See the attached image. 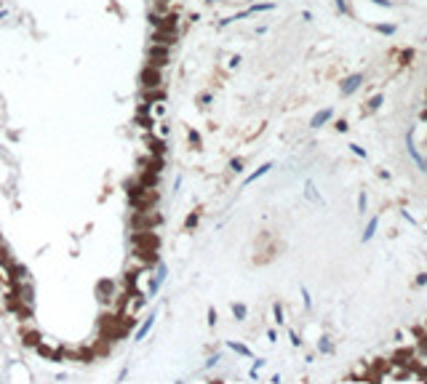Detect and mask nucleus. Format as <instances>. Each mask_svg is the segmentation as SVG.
I'll return each instance as SVG.
<instances>
[{
    "label": "nucleus",
    "instance_id": "10",
    "mask_svg": "<svg viewBox=\"0 0 427 384\" xmlns=\"http://www.w3.org/2000/svg\"><path fill=\"white\" fill-rule=\"evenodd\" d=\"M272 8H275V3H259V5H251L248 14H262V11H272Z\"/></svg>",
    "mask_w": 427,
    "mask_h": 384
},
{
    "label": "nucleus",
    "instance_id": "15",
    "mask_svg": "<svg viewBox=\"0 0 427 384\" xmlns=\"http://www.w3.org/2000/svg\"><path fill=\"white\" fill-rule=\"evenodd\" d=\"M376 29H379L382 35H393L398 27H395V24H376Z\"/></svg>",
    "mask_w": 427,
    "mask_h": 384
},
{
    "label": "nucleus",
    "instance_id": "16",
    "mask_svg": "<svg viewBox=\"0 0 427 384\" xmlns=\"http://www.w3.org/2000/svg\"><path fill=\"white\" fill-rule=\"evenodd\" d=\"M198 216H200V213H198V211H192V213H190V219H187V224H185V227H187V230H192L195 224H198Z\"/></svg>",
    "mask_w": 427,
    "mask_h": 384
},
{
    "label": "nucleus",
    "instance_id": "11",
    "mask_svg": "<svg viewBox=\"0 0 427 384\" xmlns=\"http://www.w3.org/2000/svg\"><path fill=\"white\" fill-rule=\"evenodd\" d=\"M0 264H5V267L14 264V261L8 259V248H5V243H3V240H0Z\"/></svg>",
    "mask_w": 427,
    "mask_h": 384
},
{
    "label": "nucleus",
    "instance_id": "25",
    "mask_svg": "<svg viewBox=\"0 0 427 384\" xmlns=\"http://www.w3.org/2000/svg\"><path fill=\"white\" fill-rule=\"evenodd\" d=\"M337 131H342V133L347 131V120H337Z\"/></svg>",
    "mask_w": 427,
    "mask_h": 384
},
{
    "label": "nucleus",
    "instance_id": "3",
    "mask_svg": "<svg viewBox=\"0 0 427 384\" xmlns=\"http://www.w3.org/2000/svg\"><path fill=\"white\" fill-rule=\"evenodd\" d=\"M166 275H168V267L166 264H158V272H155V280H152L150 294H158V288H160V283L166 280Z\"/></svg>",
    "mask_w": 427,
    "mask_h": 384
},
{
    "label": "nucleus",
    "instance_id": "7",
    "mask_svg": "<svg viewBox=\"0 0 427 384\" xmlns=\"http://www.w3.org/2000/svg\"><path fill=\"white\" fill-rule=\"evenodd\" d=\"M376 227H379V219L374 216L369 224H366V230H363V240H371V237H374V232H376Z\"/></svg>",
    "mask_w": 427,
    "mask_h": 384
},
{
    "label": "nucleus",
    "instance_id": "21",
    "mask_svg": "<svg viewBox=\"0 0 427 384\" xmlns=\"http://www.w3.org/2000/svg\"><path fill=\"white\" fill-rule=\"evenodd\" d=\"M289 339H291V344H294V347L302 344V339H299V333H296V331H289Z\"/></svg>",
    "mask_w": 427,
    "mask_h": 384
},
{
    "label": "nucleus",
    "instance_id": "6",
    "mask_svg": "<svg viewBox=\"0 0 427 384\" xmlns=\"http://www.w3.org/2000/svg\"><path fill=\"white\" fill-rule=\"evenodd\" d=\"M270 168H272V163H265V166H259V168H256L254 174H251V176H248V179H246V184H251V181L262 179V176H265V174H267V171H270Z\"/></svg>",
    "mask_w": 427,
    "mask_h": 384
},
{
    "label": "nucleus",
    "instance_id": "4",
    "mask_svg": "<svg viewBox=\"0 0 427 384\" xmlns=\"http://www.w3.org/2000/svg\"><path fill=\"white\" fill-rule=\"evenodd\" d=\"M152 326H155V315H150V318L142 323V328H139V331L133 333V339H136V341H142V339H144V336H147V333L152 331Z\"/></svg>",
    "mask_w": 427,
    "mask_h": 384
},
{
    "label": "nucleus",
    "instance_id": "1",
    "mask_svg": "<svg viewBox=\"0 0 427 384\" xmlns=\"http://www.w3.org/2000/svg\"><path fill=\"white\" fill-rule=\"evenodd\" d=\"M406 144H408V155L414 157V163H417V166L422 168V171H427V160H425L422 155H419L417 144H414V133H408V136H406Z\"/></svg>",
    "mask_w": 427,
    "mask_h": 384
},
{
    "label": "nucleus",
    "instance_id": "2",
    "mask_svg": "<svg viewBox=\"0 0 427 384\" xmlns=\"http://www.w3.org/2000/svg\"><path fill=\"white\" fill-rule=\"evenodd\" d=\"M361 83H363V75H361V72H355V75L345 77V80H342V94H345V96H347V94H352V91H355Z\"/></svg>",
    "mask_w": 427,
    "mask_h": 384
},
{
    "label": "nucleus",
    "instance_id": "23",
    "mask_svg": "<svg viewBox=\"0 0 427 384\" xmlns=\"http://www.w3.org/2000/svg\"><path fill=\"white\" fill-rule=\"evenodd\" d=\"M209 326H216V309H209Z\"/></svg>",
    "mask_w": 427,
    "mask_h": 384
},
{
    "label": "nucleus",
    "instance_id": "13",
    "mask_svg": "<svg viewBox=\"0 0 427 384\" xmlns=\"http://www.w3.org/2000/svg\"><path fill=\"white\" fill-rule=\"evenodd\" d=\"M233 315L238 320H246V307L243 304H233Z\"/></svg>",
    "mask_w": 427,
    "mask_h": 384
},
{
    "label": "nucleus",
    "instance_id": "28",
    "mask_svg": "<svg viewBox=\"0 0 427 384\" xmlns=\"http://www.w3.org/2000/svg\"><path fill=\"white\" fill-rule=\"evenodd\" d=\"M216 363H219V355H211V358H209V368H214Z\"/></svg>",
    "mask_w": 427,
    "mask_h": 384
},
{
    "label": "nucleus",
    "instance_id": "14",
    "mask_svg": "<svg viewBox=\"0 0 427 384\" xmlns=\"http://www.w3.org/2000/svg\"><path fill=\"white\" fill-rule=\"evenodd\" d=\"M318 350H320V352H334V347H331V341H328L326 336H320V341H318Z\"/></svg>",
    "mask_w": 427,
    "mask_h": 384
},
{
    "label": "nucleus",
    "instance_id": "22",
    "mask_svg": "<svg viewBox=\"0 0 427 384\" xmlns=\"http://www.w3.org/2000/svg\"><path fill=\"white\" fill-rule=\"evenodd\" d=\"M366 203H369V200H366V195H361V198H358V211H366Z\"/></svg>",
    "mask_w": 427,
    "mask_h": 384
},
{
    "label": "nucleus",
    "instance_id": "18",
    "mask_svg": "<svg viewBox=\"0 0 427 384\" xmlns=\"http://www.w3.org/2000/svg\"><path fill=\"white\" fill-rule=\"evenodd\" d=\"M302 299H304V307H307V309L313 307V299H310V291L307 288H302Z\"/></svg>",
    "mask_w": 427,
    "mask_h": 384
},
{
    "label": "nucleus",
    "instance_id": "26",
    "mask_svg": "<svg viewBox=\"0 0 427 384\" xmlns=\"http://www.w3.org/2000/svg\"><path fill=\"white\" fill-rule=\"evenodd\" d=\"M371 3H374V5H384V8H390V5H393L390 0H371Z\"/></svg>",
    "mask_w": 427,
    "mask_h": 384
},
{
    "label": "nucleus",
    "instance_id": "12",
    "mask_svg": "<svg viewBox=\"0 0 427 384\" xmlns=\"http://www.w3.org/2000/svg\"><path fill=\"white\" fill-rule=\"evenodd\" d=\"M382 102H384V96H382V94L371 96V99H369V109H371V112H374V109H379V107H382Z\"/></svg>",
    "mask_w": 427,
    "mask_h": 384
},
{
    "label": "nucleus",
    "instance_id": "9",
    "mask_svg": "<svg viewBox=\"0 0 427 384\" xmlns=\"http://www.w3.org/2000/svg\"><path fill=\"white\" fill-rule=\"evenodd\" d=\"M304 192H307V200H315V203H323V198L318 195V190H315V184H313V181H307V184H304Z\"/></svg>",
    "mask_w": 427,
    "mask_h": 384
},
{
    "label": "nucleus",
    "instance_id": "20",
    "mask_svg": "<svg viewBox=\"0 0 427 384\" xmlns=\"http://www.w3.org/2000/svg\"><path fill=\"white\" fill-rule=\"evenodd\" d=\"M337 8L342 11V14H350V5H347V0H337Z\"/></svg>",
    "mask_w": 427,
    "mask_h": 384
},
{
    "label": "nucleus",
    "instance_id": "8",
    "mask_svg": "<svg viewBox=\"0 0 427 384\" xmlns=\"http://www.w3.org/2000/svg\"><path fill=\"white\" fill-rule=\"evenodd\" d=\"M227 347L233 352H238V355H243V358H251V350H248V347H243L240 341H227Z\"/></svg>",
    "mask_w": 427,
    "mask_h": 384
},
{
    "label": "nucleus",
    "instance_id": "27",
    "mask_svg": "<svg viewBox=\"0 0 427 384\" xmlns=\"http://www.w3.org/2000/svg\"><path fill=\"white\" fill-rule=\"evenodd\" d=\"M238 64H240V56H233V59H230V70H235Z\"/></svg>",
    "mask_w": 427,
    "mask_h": 384
},
{
    "label": "nucleus",
    "instance_id": "24",
    "mask_svg": "<svg viewBox=\"0 0 427 384\" xmlns=\"http://www.w3.org/2000/svg\"><path fill=\"white\" fill-rule=\"evenodd\" d=\"M230 168H233V171H243V160H233V163H230Z\"/></svg>",
    "mask_w": 427,
    "mask_h": 384
},
{
    "label": "nucleus",
    "instance_id": "17",
    "mask_svg": "<svg viewBox=\"0 0 427 384\" xmlns=\"http://www.w3.org/2000/svg\"><path fill=\"white\" fill-rule=\"evenodd\" d=\"M272 312H275V323L280 326V323H283V307H280V304H275V307H272Z\"/></svg>",
    "mask_w": 427,
    "mask_h": 384
},
{
    "label": "nucleus",
    "instance_id": "19",
    "mask_svg": "<svg viewBox=\"0 0 427 384\" xmlns=\"http://www.w3.org/2000/svg\"><path fill=\"white\" fill-rule=\"evenodd\" d=\"M350 150H352V152H355V155H358V157H366V150L361 147V144H350Z\"/></svg>",
    "mask_w": 427,
    "mask_h": 384
},
{
    "label": "nucleus",
    "instance_id": "5",
    "mask_svg": "<svg viewBox=\"0 0 427 384\" xmlns=\"http://www.w3.org/2000/svg\"><path fill=\"white\" fill-rule=\"evenodd\" d=\"M331 115H334V109H323V112H318L313 120H310V126H313V128H320L323 123H328V120H331Z\"/></svg>",
    "mask_w": 427,
    "mask_h": 384
},
{
    "label": "nucleus",
    "instance_id": "29",
    "mask_svg": "<svg viewBox=\"0 0 427 384\" xmlns=\"http://www.w3.org/2000/svg\"><path fill=\"white\" fill-rule=\"evenodd\" d=\"M417 285H427V275H425V272H422V275L417 278Z\"/></svg>",
    "mask_w": 427,
    "mask_h": 384
}]
</instances>
